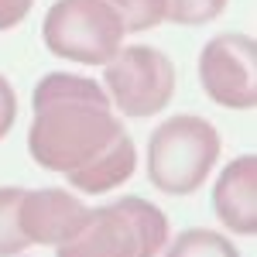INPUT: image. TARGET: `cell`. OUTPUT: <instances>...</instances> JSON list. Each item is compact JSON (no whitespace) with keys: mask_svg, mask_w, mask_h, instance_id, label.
<instances>
[{"mask_svg":"<svg viewBox=\"0 0 257 257\" xmlns=\"http://www.w3.org/2000/svg\"><path fill=\"white\" fill-rule=\"evenodd\" d=\"M28 151L41 168L69 178L76 192H113L138 168V148L113 117L99 82L72 72H48L35 86Z\"/></svg>","mask_w":257,"mask_h":257,"instance_id":"obj_1","label":"cell"},{"mask_svg":"<svg viewBox=\"0 0 257 257\" xmlns=\"http://www.w3.org/2000/svg\"><path fill=\"white\" fill-rule=\"evenodd\" d=\"M168 243V219L155 202L123 196L89 209L72 237L55 247L59 257H155Z\"/></svg>","mask_w":257,"mask_h":257,"instance_id":"obj_2","label":"cell"},{"mask_svg":"<svg viewBox=\"0 0 257 257\" xmlns=\"http://www.w3.org/2000/svg\"><path fill=\"white\" fill-rule=\"evenodd\" d=\"M219 158V131L202 117H168L148 141V182L165 196H192Z\"/></svg>","mask_w":257,"mask_h":257,"instance_id":"obj_3","label":"cell"},{"mask_svg":"<svg viewBox=\"0 0 257 257\" xmlns=\"http://www.w3.org/2000/svg\"><path fill=\"white\" fill-rule=\"evenodd\" d=\"M123 35L117 11L103 0H55L41 24L45 48L79 65H106L123 48Z\"/></svg>","mask_w":257,"mask_h":257,"instance_id":"obj_4","label":"cell"},{"mask_svg":"<svg viewBox=\"0 0 257 257\" xmlns=\"http://www.w3.org/2000/svg\"><path fill=\"white\" fill-rule=\"evenodd\" d=\"M103 89L127 117H151L175 96V65L151 45H127L106 62Z\"/></svg>","mask_w":257,"mask_h":257,"instance_id":"obj_5","label":"cell"},{"mask_svg":"<svg viewBox=\"0 0 257 257\" xmlns=\"http://www.w3.org/2000/svg\"><path fill=\"white\" fill-rule=\"evenodd\" d=\"M202 93L226 110H254L257 103V41L240 31L216 35L199 55Z\"/></svg>","mask_w":257,"mask_h":257,"instance_id":"obj_6","label":"cell"},{"mask_svg":"<svg viewBox=\"0 0 257 257\" xmlns=\"http://www.w3.org/2000/svg\"><path fill=\"white\" fill-rule=\"evenodd\" d=\"M89 206L65 189H24L21 192V230L28 243L59 247L79 230Z\"/></svg>","mask_w":257,"mask_h":257,"instance_id":"obj_7","label":"cell"},{"mask_svg":"<svg viewBox=\"0 0 257 257\" xmlns=\"http://www.w3.org/2000/svg\"><path fill=\"white\" fill-rule=\"evenodd\" d=\"M213 209L216 219L240 237L257 233V158L243 155L233 158L216 178L213 189Z\"/></svg>","mask_w":257,"mask_h":257,"instance_id":"obj_8","label":"cell"},{"mask_svg":"<svg viewBox=\"0 0 257 257\" xmlns=\"http://www.w3.org/2000/svg\"><path fill=\"white\" fill-rule=\"evenodd\" d=\"M165 257H240V254L223 233L206 230V226H192V230H182L172 240V247H165Z\"/></svg>","mask_w":257,"mask_h":257,"instance_id":"obj_9","label":"cell"},{"mask_svg":"<svg viewBox=\"0 0 257 257\" xmlns=\"http://www.w3.org/2000/svg\"><path fill=\"white\" fill-rule=\"evenodd\" d=\"M21 192L24 189H0V257H14L24 247H31L21 230Z\"/></svg>","mask_w":257,"mask_h":257,"instance_id":"obj_10","label":"cell"},{"mask_svg":"<svg viewBox=\"0 0 257 257\" xmlns=\"http://www.w3.org/2000/svg\"><path fill=\"white\" fill-rule=\"evenodd\" d=\"M117 11L123 31H151L165 21V0H103Z\"/></svg>","mask_w":257,"mask_h":257,"instance_id":"obj_11","label":"cell"},{"mask_svg":"<svg viewBox=\"0 0 257 257\" xmlns=\"http://www.w3.org/2000/svg\"><path fill=\"white\" fill-rule=\"evenodd\" d=\"M226 11V0H165V21L182 28L209 24Z\"/></svg>","mask_w":257,"mask_h":257,"instance_id":"obj_12","label":"cell"},{"mask_svg":"<svg viewBox=\"0 0 257 257\" xmlns=\"http://www.w3.org/2000/svg\"><path fill=\"white\" fill-rule=\"evenodd\" d=\"M14 120H18V96H14V89H11V82L0 76V141L11 134V127H14Z\"/></svg>","mask_w":257,"mask_h":257,"instance_id":"obj_13","label":"cell"},{"mask_svg":"<svg viewBox=\"0 0 257 257\" xmlns=\"http://www.w3.org/2000/svg\"><path fill=\"white\" fill-rule=\"evenodd\" d=\"M31 4H35V0H0V31L18 28L21 21L28 18Z\"/></svg>","mask_w":257,"mask_h":257,"instance_id":"obj_14","label":"cell"},{"mask_svg":"<svg viewBox=\"0 0 257 257\" xmlns=\"http://www.w3.org/2000/svg\"><path fill=\"white\" fill-rule=\"evenodd\" d=\"M14 257H18V254H14Z\"/></svg>","mask_w":257,"mask_h":257,"instance_id":"obj_15","label":"cell"}]
</instances>
